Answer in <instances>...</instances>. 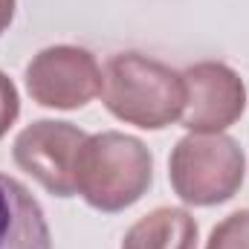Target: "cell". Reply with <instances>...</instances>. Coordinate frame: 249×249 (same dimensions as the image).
Instances as JSON below:
<instances>
[{"instance_id":"6da1fadb","label":"cell","mask_w":249,"mask_h":249,"mask_svg":"<svg viewBox=\"0 0 249 249\" xmlns=\"http://www.w3.org/2000/svg\"><path fill=\"white\" fill-rule=\"evenodd\" d=\"M102 105L124 124L165 130L186 107L183 72L142 53H116L102 70Z\"/></svg>"},{"instance_id":"7a4b0ae2","label":"cell","mask_w":249,"mask_h":249,"mask_svg":"<svg viewBox=\"0 0 249 249\" xmlns=\"http://www.w3.org/2000/svg\"><path fill=\"white\" fill-rule=\"evenodd\" d=\"M154 183V154L122 130H102L84 139L75 160V194L105 214L139 203Z\"/></svg>"},{"instance_id":"3957f363","label":"cell","mask_w":249,"mask_h":249,"mask_svg":"<svg viewBox=\"0 0 249 249\" xmlns=\"http://www.w3.org/2000/svg\"><path fill=\"white\" fill-rule=\"evenodd\" d=\"M247 177V154L229 133H188L168 157V180L186 206H220Z\"/></svg>"},{"instance_id":"277c9868","label":"cell","mask_w":249,"mask_h":249,"mask_svg":"<svg viewBox=\"0 0 249 249\" xmlns=\"http://www.w3.org/2000/svg\"><path fill=\"white\" fill-rule=\"evenodd\" d=\"M23 81L35 105L53 110H78L102 93V67L84 47L55 44L32 55Z\"/></svg>"},{"instance_id":"5b68a950","label":"cell","mask_w":249,"mask_h":249,"mask_svg":"<svg viewBox=\"0 0 249 249\" xmlns=\"http://www.w3.org/2000/svg\"><path fill=\"white\" fill-rule=\"evenodd\" d=\"M87 133L72 122L38 119L26 124L12 145L15 165L53 197H75V160Z\"/></svg>"},{"instance_id":"8992f818","label":"cell","mask_w":249,"mask_h":249,"mask_svg":"<svg viewBox=\"0 0 249 249\" xmlns=\"http://www.w3.org/2000/svg\"><path fill=\"white\" fill-rule=\"evenodd\" d=\"M186 107L180 124L188 133H223L247 110V81L226 61H197L183 70Z\"/></svg>"},{"instance_id":"52a82bcc","label":"cell","mask_w":249,"mask_h":249,"mask_svg":"<svg viewBox=\"0 0 249 249\" xmlns=\"http://www.w3.org/2000/svg\"><path fill=\"white\" fill-rule=\"evenodd\" d=\"M0 249H53L41 203L9 174H0Z\"/></svg>"},{"instance_id":"ba28073f","label":"cell","mask_w":249,"mask_h":249,"mask_svg":"<svg viewBox=\"0 0 249 249\" xmlns=\"http://www.w3.org/2000/svg\"><path fill=\"white\" fill-rule=\"evenodd\" d=\"M119 249H197V220L188 209L160 206L124 232Z\"/></svg>"},{"instance_id":"9c48e42d","label":"cell","mask_w":249,"mask_h":249,"mask_svg":"<svg viewBox=\"0 0 249 249\" xmlns=\"http://www.w3.org/2000/svg\"><path fill=\"white\" fill-rule=\"evenodd\" d=\"M206 249H249V209L226 214L212 229Z\"/></svg>"},{"instance_id":"30bf717a","label":"cell","mask_w":249,"mask_h":249,"mask_svg":"<svg viewBox=\"0 0 249 249\" xmlns=\"http://www.w3.org/2000/svg\"><path fill=\"white\" fill-rule=\"evenodd\" d=\"M18 116H20V93H18L15 81L0 70V139L18 122Z\"/></svg>"},{"instance_id":"8fae6325","label":"cell","mask_w":249,"mask_h":249,"mask_svg":"<svg viewBox=\"0 0 249 249\" xmlns=\"http://www.w3.org/2000/svg\"><path fill=\"white\" fill-rule=\"evenodd\" d=\"M15 6H18V0H0V35L12 26V20H15Z\"/></svg>"}]
</instances>
